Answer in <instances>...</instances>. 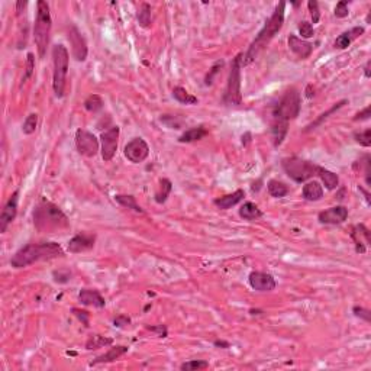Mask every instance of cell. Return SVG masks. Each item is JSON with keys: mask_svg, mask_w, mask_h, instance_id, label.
Returning a JSON list of instances; mask_svg holds the SVG:
<instances>
[{"mask_svg": "<svg viewBox=\"0 0 371 371\" xmlns=\"http://www.w3.org/2000/svg\"><path fill=\"white\" fill-rule=\"evenodd\" d=\"M334 13H335V16L337 18H347L349 15V11H348V2L347 0H341V2H338L337 3V6H335V11H334Z\"/></svg>", "mask_w": 371, "mask_h": 371, "instance_id": "7bdbcfd3", "label": "cell"}, {"mask_svg": "<svg viewBox=\"0 0 371 371\" xmlns=\"http://www.w3.org/2000/svg\"><path fill=\"white\" fill-rule=\"evenodd\" d=\"M26 6H28V2H22V0L18 2V3H16V12H18V15H21Z\"/></svg>", "mask_w": 371, "mask_h": 371, "instance_id": "f907efd6", "label": "cell"}, {"mask_svg": "<svg viewBox=\"0 0 371 371\" xmlns=\"http://www.w3.org/2000/svg\"><path fill=\"white\" fill-rule=\"evenodd\" d=\"M138 22L141 28L148 29L151 26V5L142 3L140 11H138Z\"/></svg>", "mask_w": 371, "mask_h": 371, "instance_id": "d6a6232c", "label": "cell"}, {"mask_svg": "<svg viewBox=\"0 0 371 371\" xmlns=\"http://www.w3.org/2000/svg\"><path fill=\"white\" fill-rule=\"evenodd\" d=\"M148 331H151V332H155V334H158V337L160 338H167V334H168V331H167V327H164V325H157V327H147Z\"/></svg>", "mask_w": 371, "mask_h": 371, "instance_id": "7dc6e473", "label": "cell"}, {"mask_svg": "<svg viewBox=\"0 0 371 371\" xmlns=\"http://www.w3.org/2000/svg\"><path fill=\"white\" fill-rule=\"evenodd\" d=\"M371 108L370 106H367L365 109L364 110H361V112H358L355 116H354V120L355 122H358V120H367V119H370V116H371Z\"/></svg>", "mask_w": 371, "mask_h": 371, "instance_id": "c3c4849f", "label": "cell"}, {"mask_svg": "<svg viewBox=\"0 0 371 371\" xmlns=\"http://www.w3.org/2000/svg\"><path fill=\"white\" fill-rule=\"evenodd\" d=\"M129 323H131V317L128 315H119L113 319V327L115 328H125Z\"/></svg>", "mask_w": 371, "mask_h": 371, "instance_id": "bcb514c9", "label": "cell"}, {"mask_svg": "<svg viewBox=\"0 0 371 371\" xmlns=\"http://www.w3.org/2000/svg\"><path fill=\"white\" fill-rule=\"evenodd\" d=\"M209 131L205 128V126H196V128H192L189 131H186L180 138H178V142L181 144H190V142H196L203 140L205 136H208Z\"/></svg>", "mask_w": 371, "mask_h": 371, "instance_id": "cb8c5ba5", "label": "cell"}, {"mask_svg": "<svg viewBox=\"0 0 371 371\" xmlns=\"http://www.w3.org/2000/svg\"><path fill=\"white\" fill-rule=\"evenodd\" d=\"M171 190H173V183L168 178H161L160 186H158V192L155 193V202L160 203V205L165 203V200L168 199Z\"/></svg>", "mask_w": 371, "mask_h": 371, "instance_id": "f546056e", "label": "cell"}, {"mask_svg": "<svg viewBox=\"0 0 371 371\" xmlns=\"http://www.w3.org/2000/svg\"><path fill=\"white\" fill-rule=\"evenodd\" d=\"M302 196L309 202H317L323 197V187L320 186L319 181H309L303 186V190H302Z\"/></svg>", "mask_w": 371, "mask_h": 371, "instance_id": "603a6c76", "label": "cell"}, {"mask_svg": "<svg viewBox=\"0 0 371 371\" xmlns=\"http://www.w3.org/2000/svg\"><path fill=\"white\" fill-rule=\"evenodd\" d=\"M284 12H286V2H280L275 6V11L270 16V19L265 22L261 31L258 32V35L255 36V39L251 42L248 51L245 54H242L241 67L250 66L252 61L257 58V55L260 54L262 50H265V47L271 42L274 36L282 31L284 23Z\"/></svg>", "mask_w": 371, "mask_h": 371, "instance_id": "7a4b0ae2", "label": "cell"}, {"mask_svg": "<svg viewBox=\"0 0 371 371\" xmlns=\"http://www.w3.org/2000/svg\"><path fill=\"white\" fill-rule=\"evenodd\" d=\"M113 344V338H108V337H102V335H91L88 337L86 341V349L91 351V349L105 348V347H110Z\"/></svg>", "mask_w": 371, "mask_h": 371, "instance_id": "f1b7e54d", "label": "cell"}, {"mask_svg": "<svg viewBox=\"0 0 371 371\" xmlns=\"http://www.w3.org/2000/svg\"><path fill=\"white\" fill-rule=\"evenodd\" d=\"M313 96H315V93H313V90H312V86H307V87H306V98L312 99Z\"/></svg>", "mask_w": 371, "mask_h": 371, "instance_id": "816d5d0a", "label": "cell"}, {"mask_svg": "<svg viewBox=\"0 0 371 371\" xmlns=\"http://www.w3.org/2000/svg\"><path fill=\"white\" fill-rule=\"evenodd\" d=\"M33 225L38 232L53 234L67 229L70 222L67 215L57 205L42 200L33 210Z\"/></svg>", "mask_w": 371, "mask_h": 371, "instance_id": "277c9868", "label": "cell"}, {"mask_svg": "<svg viewBox=\"0 0 371 371\" xmlns=\"http://www.w3.org/2000/svg\"><path fill=\"white\" fill-rule=\"evenodd\" d=\"M77 151L84 157H95L99 153V140L91 132L77 129L76 132Z\"/></svg>", "mask_w": 371, "mask_h": 371, "instance_id": "30bf717a", "label": "cell"}, {"mask_svg": "<svg viewBox=\"0 0 371 371\" xmlns=\"http://www.w3.org/2000/svg\"><path fill=\"white\" fill-rule=\"evenodd\" d=\"M283 170L296 183H305L309 178L317 174L319 165L307 160H302L299 157H287L282 161Z\"/></svg>", "mask_w": 371, "mask_h": 371, "instance_id": "52a82bcc", "label": "cell"}, {"mask_svg": "<svg viewBox=\"0 0 371 371\" xmlns=\"http://www.w3.org/2000/svg\"><path fill=\"white\" fill-rule=\"evenodd\" d=\"M240 216L245 220H255L262 216L261 209L252 202H245L240 209Z\"/></svg>", "mask_w": 371, "mask_h": 371, "instance_id": "4316f807", "label": "cell"}, {"mask_svg": "<svg viewBox=\"0 0 371 371\" xmlns=\"http://www.w3.org/2000/svg\"><path fill=\"white\" fill-rule=\"evenodd\" d=\"M293 6H295V8H297V6H300V2H296V3H293Z\"/></svg>", "mask_w": 371, "mask_h": 371, "instance_id": "6f0895ef", "label": "cell"}, {"mask_svg": "<svg viewBox=\"0 0 371 371\" xmlns=\"http://www.w3.org/2000/svg\"><path fill=\"white\" fill-rule=\"evenodd\" d=\"M320 223L325 225H341L348 219V209L345 206H334L329 208L317 215Z\"/></svg>", "mask_w": 371, "mask_h": 371, "instance_id": "9a60e30c", "label": "cell"}, {"mask_svg": "<svg viewBox=\"0 0 371 371\" xmlns=\"http://www.w3.org/2000/svg\"><path fill=\"white\" fill-rule=\"evenodd\" d=\"M250 136H251V133H245V135H242V144H247V142L250 141Z\"/></svg>", "mask_w": 371, "mask_h": 371, "instance_id": "9f6ffc18", "label": "cell"}, {"mask_svg": "<svg viewBox=\"0 0 371 371\" xmlns=\"http://www.w3.org/2000/svg\"><path fill=\"white\" fill-rule=\"evenodd\" d=\"M78 300H80L81 305L93 306V307H98V309H103L106 306L105 297L95 289H83L78 293Z\"/></svg>", "mask_w": 371, "mask_h": 371, "instance_id": "d6986e66", "label": "cell"}, {"mask_svg": "<svg viewBox=\"0 0 371 371\" xmlns=\"http://www.w3.org/2000/svg\"><path fill=\"white\" fill-rule=\"evenodd\" d=\"M370 64H371V63H370V61H368V63H367V64L364 66V76L367 77V78H370V77H371V74H370Z\"/></svg>", "mask_w": 371, "mask_h": 371, "instance_id": "f5cc1de1", "label": "cell"}, {"mask_svg": "<svg viewBox=\"0 0 371 371\" xmlns=\"http://www.w3.org/2000/svg\"><path fill=\"white\" fill-rule=\"evenodd\" d=\"M126 352H128V347H125V345H116V347H112L108 352H105V354L99 355L98 358H95V360L91 361L88 365H90V367H95V365H99V364L113 362V361H116L118 358H120L122 355H125Z\"/></svg>", "mask_w": 371, "mask_h": 371, "instance_id": "44dd1931", "label": "cell"}, {"mask_svg": "<svg viewBox=\"0 0 371 371\" xmlns=\"http://www.w3.org/2000/svg\"><path fill=\"white\" fill-rule=\"evenodd\" d=\"M18 199H19V192L16 190L2 209V213H0V232L2 234L6 232L8 226L15 220L18 215Z\"/></svg>", "mask_w": 371, "mask_h": 371, "instance_id": "4fadbf2b", "label": "cell"}, {"mask_svg": "<svg viewBox=\"0 0 371 371\" xmlns=\"http://www.w3.org/2000/svg\"><path fill=\"white\" fill-rule=\"evenodd\" d=\"M223 64H225V63L220 60V61H216V63L212 66V68L209 70V73L206 74V78H205V84H206V86H210V84L213 83V78H215V76L219 73V70L223 67Z\"/></svg>", "mask_w": 371, "mask_h": 371, "instance_id": "f35d334b", "label": "cell"}, {"mask_svg": "<svg viewBox=\"0 0 371 371\" xmlns=\"http://www.w3.org/2000/svg\"><path fill=\"white\" fill-rule=\"evenodd\" d=\"M53 19L50 6L44 0H38L36 3V18L33 23V39L36 44L39 58H44L47 53V47L50 42V33H51Z\"/></svg>", "mask_w": 371, "mask_h": 371, "instance_id": "5b68a950", "label": "cell"}, {"mask_svg": "<svg viewBox=\"0 0 371 371\" xmlns=\"http://www.w3.org/2000/svg\"><path fill=\"white\" fill-rule=\"evenodd\" d=\"M68 41L71 44V53H73V57L76 58L77 61L83 63L86 61L88 54V48H87V42L84 39V36L81 35V32L78 31L76 25H71L68 28Z\"/></svg>", "mask_w": 371, "mask_h": 371, "instance_id": "7c38bea8", "label": "cell"}, {"mask_svg": "<svg viewBox=\"0 0 371 371\" xmlns=\"http://www.w3.org/2000/svg\"><path fill=\"white\" fill-rule=\"evenodd\" d=\"M244 197H245V192H244L242 189H238L237 192H234V193H230V195H225V196L215 199L213 203H215L219 209H222V210H228V209H230L232 206L238 205L241 200H244Z\"/></svg>", "mask_w": 371, "mask_h": 371, "instance_id": "7402d4cb", "label": "cell"}, {"mask_svg": "<svg viewBox=\"0 0 371 371\" xmlns=\"http://www.w3.org/2000/svg\"><path fill=\"white\" fill-rule=\"evenodd\" d=\"M241 58L242 54H238L230 64L228 84L223 93V103L228 106H241L242 105V93H241Z\"/></svg>", "mask_w": 371, "mask_h": 371, "instance_id": "ba28073f", "label": "cell"}, {"mask_svg": "<svg viewBox=\"0 0 371 371\" xmlns=\"http://www.w3.org/2000/svg\"><path fill=\"white\" fill-rule=\"evenodd\" d=\"M119 126H112L108 131H105L100 135L102 142V158L103 161L109 163L113 160L115 154L118 151V144H119Z\"/></svg>", "mask_w": 371, "mask_h": 371, "instance_id": "9c48e42d", "label": "cell"}, {"mask_svg": "<svg viewBox=\"0 0 371 371\" xmlns=\"http://www.w3.org/2000/svg\"><path fill=\"white\" fill-rule=\"evenodd\" d=\"M364 32H365V29L362 26H354L349 31H345V32L341 33L338 38L335 39L334 47L338 48V50H345V48H348L349 45L352 44V41H355L357 38H360Z\"/></svg>", "mask_w": 371, "mask_h": 371, "instance_id": "ffe728a7", "label": "cell"}, {"mask_svg": "<svg viewBox=\"0 0 371 371\" xmlns=\"http://www.w3.org/2000/svg\"><path fill=\"white\" fill-rule=\"evenodd\" d=\"M250 313H251V315H261L264 312H262L261 309H250Z\"/></svg>", "mask_w": 371, "mask_h": 371, "instance_id": "11a10c76", "label": "cell"}, {"mask_svg": "<svg viewBox=\"0 0 371 371\" xmlns=\"http://www.w3.org/2000/svg\"><path fill=\"white\" fill-rule=\"evenodd\" d=\"M209 368V362L205 360H193L187 361L184 364L180 365V370L183 371H200Z\"/></svg>", "mask_w": 371, "mask_h": 371, "instance_id": "e575fe53", "label": "cell"}, {"mask_svg": "<svg viewBox=\"0 0 371 371\" xmlns=\"http://www.w3.org/2000/svg\"><path fill=\"white\" fill-rule=\"evenodd\" d=\"M349 235L355 244V251L358 254H365L367 247L370 245V230L365 228V225L360 223V225L352 226Z\"/></svg>", "mask_w": 371, "mask_h": 371, "instance_id": "e0dca14e", "label": "cell"}, {"mask_svg": "<svg viewBox=\"0 0 371 371\" xmlns=\"http://www.w3.org/2000/svg\"><path fill=\"white\" fill-rule=\"evenodd\" d=\"M358 189H360V192H362V193H364V196H365V200H367V203L370 205V193H368V192H365V190H364V189H362L361 186L358 187Z\"/></svg>", "mask_w": 371, "mask_h": 371, "instance_id": "db71d44e", "label": "cell"}, {"mask_svg": "<svg viewBox=\"0 0 371 371\" xmlns=\"http://www.w3.org/2000/svg\"><path fill=\"white\" fill-rule=\"evenodd\" d=\"M347 103H348V100H347V99H342V100H339L338 103H335V105H334V106H332L331 109H328L327 112H323L322 115H319V118H316V119L313 120L312 123H309V125L306 126L305 132L312 131V129H316L317 126H319V125H320V123H322L323 120H327L328 118H329V115H332V113H335L337 110L341 109V108H342L344 105H347Z\"/></svg>", "mask_w": 371, "mask_h": 371, "instance_id": "d4e9b609", "label": "cell"}, {"mask_svg": "<svg viewBox=\"0 0 371 371\" xmlns=\"http://www.w3.org/2000/svg\"><path fill=\"white\" fill-rule=\"evenodd\" d=\"M71 312L76 315L80 320H81V323L84 325L86 328H88V317H90V313H88L87 310H81V309H77V307H73L71 309Z\"/></svg>", "mask_w": 371, "mask_h": 371, "instance_id": "f6af8a7d", "label": "cell"}, {"mask_svg": "<svg viewBox=\"0 0 371 371\" xmlns=\"http://www.w3.org/2000/svg\"><path fill=\"white\" fill-rule=\"evenodd\" d=\"M299 33L303 36V38H312L315 35V29H313V25L310 22H303L299 23Z\"/></svg>", "mask_w": 371, "mask_h": 371, "instance_id": "b9f144b4", "label": "cell"}, {"mask_svg": "<svg viewBox=\"0 0 371 371\" xmlns=\"http://www.w3.org/2000/svg\"><path fill=\"white\" fill-rule=\"evenodd\" d=\"M352 313H354V316L360 317V319L365 320V322H371V312L368 309H365V307L354 306L352 307Z\"/></svg>", "mask_w": 371, "mask_h": 371, "instance_id": "ee69618b", "label": "cell"}, {"mask_svg": "<svg viewBox=\"0 0 371 371\" xmlns=\"http://www.w3.org/2000/svg\"><path fill=\"white\" fill-rule=\"evenodd\" d=\"M103 108V99L99 95H91L84 100V109L91 112V113H96L99 110H102Z\"/></svg>", "mask_w": 371, "mask_h": 371, "instance_id": "836d02e7", "label": "cell"}, {"mask_svg": "<svg viewBox=\"0 0 371 371\" xmlns=\"http://www.w3.org/2000/svg\"><path fill=\"white\" fill-rule=\"evenodd\" d=\"M248 282L254 290L257 292H271L275 289V280L271 274L262 271H252L248 277Z\"/></svg>", "mask_w": 371, "mask_h": 371, "instance_id": "2e32d148", "label": "cell"}, {"mask_svg": "<svg viewBox=\"0 0 371 371\" xmlns=\"http://www.w3.org/2000/svg\"><path fill=\"white\" fill-rule=\"evenodd\" d=\"M173 98L183 103V105H197L199 103V99L196 96H193L192 93H189L184 87L181 86H177V87L173 88Z\"/></svg>", "mask_w": 371, "mask_h": 371, "instance_id": "83f0119b", "label": "cell"}, {"mask_svg": "<svg viewBox=\"0 0 371 371\" xmlns=\"http://www.w3.org/2000/svg\"><path fill=\"white\" fill-rule=\"evenodd\" d=\"M307 8L310 12V16H312V23H317L320 19V12H319V3L316 0H309L307 2Z\"/></svg>", "mask_w": 371, "mask_h": 371, "instance_id": "60d3db41", "label": "cell"}, {"mask_svg": "<svg viewBox=\"0 0 371 371\" xmlns=\"http://www.w3.org/2000/svg\"><path fill=\"white\" fill-rule=\"evenodd\" d=\"M354 140L360 144L361 147H364V148H368L371 147V129H365V131L362 132H357L355 135H354Z\"/></svg>", "mask_w": 371, "mask_h": 371, "instance_id": "8d00e7d4", "label": "cell"}, {"mask_svg": "<svg viewBox=\"0 0 371 371\" xmlns=\"http://www.w3.org/2000/svg\"><path fill=\"white\" fill-rule=\"evenodd\" d=\"M302 102L297 88L286 90L279 103L271 110V136L274 147L282 145L289 131V122L296 119L300 113Z\"/></svg>", "mask_w": 371, "mask_h": 371, "instance_id": "6da1fadb", "label": "cell"}, {"mask_svg": "<svg viewBox=\"0 0 371 371\" xmlns=\"http://www.w3.org/2000/svg\"><path fill=\"white\" fill-rule=\"evenodd\" d=\"M35 70V57L32 53H28L26 55V68H25V76H23L22 81H26L28 78H31Z\"/></svg>", "mask_w": 371, "mask_h": 371, "instance_id": "ab89813d", "label": "cell"}, {"mask_svg": "<svg viewBox=\"0 0 371 371\" xmlns=\"http://www.w3.org/2000/svg\"><path fill=\"white\" fill-rule=\"evenodd\" d=\"M213 345H215L216 348H222V349H226V348H229V347H230L229 342H226V341H222V339H216V341L213 342Z\"/></svg>", "mask_w": 371, "mask_h": 371, "instance_id": "681fc988", "label": "cell"}, {"mask_svg": "<svg viewBox=\"0 0 371 371\" xmlns=\"http://www.w3.org/2000/svg\"><path fill=\"white\" fill-rule=\"evenodd\" d=\"M320 177V180H322V183L325 184L328 190H335L337 187L339 186V177L335 173H332V171H329L327 168H323V167H320L319 165V168H317V174Z\"/></svg>", "mask_w": 371, "mask_h": 371, "instance_id": "484cf974", "label": "cell"}, {"mask_svg": "<svg viewBox=\"0 0 371 371\" xmlns=\"http://www.w3.org/2000/svg\"><path fill=\"white\" fill-rule=\"evenodd\" d=\"M95 242H96V235H93V234H77L68 241L67 250L71 254L90 251V250H93Z\"/></svg>", "mask_w": 371, "mask_h": 371, "instance_id": "5bb4252c", "label": "cell"}, {"mask_svg": "<svg viewBox=\"0 0 371 371\" xmlns=\"http://www.w3.org/2000/svg\"><path fill=\"white\" fill-rule=\"evenodd\" d=\"M38 126V115L36 113H31L22 125V132L25 135H32L33 132L36 131Z\"/></svg>", "mask_w": 371, "mask_h": 371, "instance_id": "d590c367", "label": "cell"}, {"mask_svg": "<svg viewBox=\"0 0 371 371\" xmlns=\"http://www.w3.org/2000/svg\"><path fill=\"white\" fill-rule=\"evenodd\" d=\"M53 277H54L55 283L60 284L68 283V282L71 280V271H70V270H64V268H61V270H55L54 273H53Z\"/></svg>", "mask_w": 371, "mask_h": 371, "instance_id": "74e56055", "label": "cell"}, {"mask_svg": "<svg viewBox=\"0 0 371 371\" xmlns=\"http://www.w3.org/2000/svg\"><path fill=\"white\" fill-rule=\"evenodd\" d=\"M63 255H64V250L57 242L28 244L12 257L11 265L13 268H25L33 262L54 260Z\"/></svg>", "mask_w": 371, "mask_h": 371, "instance_id": "3957f363", "label": "cell"}, {"mask_svg": "<svg viewBox=\"0 0 371 371\" xmlns=\"http://www.w3.org/2000/svg\"><path fill=\"white\" fill-rule=\"evenodd\" d=\"M68 61H70V55H68L66 47L63 44L54 45V48H53V63H54L53 88H54L55 98L57 99L63 98L64 91H66Z\"/></svg>", "mask_w": 371, "mask_h": 371, "instance_id": "8992f818", "label": "cell"}, {"mask_svg": "<svg viewBox=\"0 0 371 371\" xmlns=\"http://www.w3.org/2000/svg\"><path fill=\"white\" fill-rule=\"evenodd\" d=\"M115 200L119 203L120 206H123V208L131 209V210L136 212V213H144V209L136 203L135 197L131 196V195H116Z\"/></svg>", "mask_w": 371, "mask_h": 371, "instance_id": "1f68e13d", "label": "cell"}, {"mask_svg": "<svg viewBox=\"0 0 371 371\" xmlns=\"http://www.w3.org/2000/svg\"><path fill=\"white\" fill-rule=\"evenodd\" d=\"M123 154L128 158V161H131V163H144L150 155V147L142 138H133L125 145Z\"/></svg>", "mask_w": 371, "mask_h": 371, "instance_id": "8fae6325", "label": "cell"}, {"mask_svg": "<svg viewBox=\"0 0 371 371\" xmlns=\"http://www.w3.org/2000/svg\"><path fill=\"white\" fill-rule=\"evenodd\" d=\"M287 44H289V48L290 51L295 55H297L300 60H306L309 58L310 54L313 53V45L310 42H307L302 38H297L296 35H290L289 39H287Z\"/></svg>", "mask_w": 371, "mask_h": 371, "instance_id": "ac0fdd59", "label": "cell"}, {"mask_svg": "<svg viewBox=\"0 0 371 371\" xmlns=\"http://www.w3.org/2000/svg\"><path fill=\"white\" fill-rule=\"evenodd\" d=\"M267 189H268L270 196L275 197V199H282V197L287 196L290 192L289 187L284 184L283 181H279V180H270L267 184Z\"/></svg>", "mask_w": 371, "mask_h": 371, "instance_id": "4dcf8cb0", "label": "cell"}]
</instances>
